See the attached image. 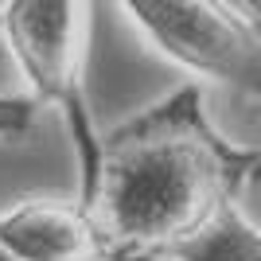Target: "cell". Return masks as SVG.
<instances>
[{
    "instance_id": "cell-3",
    "label": "cell",
    "mask_w": 261,
    "mask_h": 261,
    "mask_svg": "<svg viewBox=\"0 0 261 261\" xmlns=\"http://www.w3.org/2000/svg\"><path fill=\"white\" fill-rule=\"evenodd\" d=\"M187 74L261 101V16L242 0H117Z\"/></svg>"
},
{
    "instance_id": "cell-9",
    "label": "cell",
    "mask_w": 261,
    "mask_h": 261,
    "mask_svg": "<svg viewBox=\"0 0 261 261\" xmlns=\"http://www.w3.org/2000/svg\"><path fill=\"white\" fill-rule=\"evenodd\" d=\"M0 261H12V257H4V253H0Z\"/></svg>"
},
{
    "instance_id": "cell-8",
    "label": "cell",
    "mask_w": 261,
    "mask_h": 261,
    "mask_svg": "<svg viewBox=\"0 0 261 261\" xmlns=\"http://www.w3.org/2000/svg\"><path fill=\"white\" fill-rule=\"evenodd\" d=\"M242 4H246V8H253V4H261V0H242Z\"/></svg>"
},
{
    "instance_id": "cell-5",
    "label": "cell",
    "mask_w": 261,
    "mask_h": 261,
    "mask_svg": "<svg viewBox=\"0 0 261 261\" xmlns=\"http://www.w3.org/2000/svg\"><path fill=\"white\" fill-rule=\"evenodd\" d=\"M168 261H261V226L234 199Z\"/></svg>"
},
{
    "instance_id": "cell-7",
    "label": "cell",
    "mask_w": 261,
    "mask_h": 261,
    "mask_svg": "<svg viewBox=\"0 0 261 261\" xmlns=\"http://www.w3.org/2000/svg\"><path fill=\"white\" fill-rule=\"evenodd\" d=\"M250 12H253V16H261V4H253ZM257 179H261V152H257Z\"/></svg>"
},
{
    "instance_id": "cell-6",
    "label": "cell",
    "mask_w": 261,
    "mask_h": 261,
    "mask_svg": "<svg viewBox=\"0 0 261 261\" xmlns=\"http://www.w3.org/2000/svg\"><path fill=\"white\" fill-rule=\"evenodd\" d=\"M39 101L32 94H0V141H20L35 125Z\"/></svg>"
},
{
    "instance_id": "cell-1",
    "label": "cell",
    "mask_w": 261,
    "mask_h": 261,
    "mask_svg": "<svg viewBox=\"0 0 261 261\" xmlns=\"http://www.w3.org/2000/svg\"><path fill=\"white\" fill-rule=\"evenodd\" d=\"M257 184V152L211 129L199 82L101 137L78 203L101 238V261H168L218 211Z\"/></svg>"
},
{
    "instance_id": "cell-4",
    "label": "cell",
    "mask_w": 261,
    "mask_h": 261,
    "mask_svg": "<svg viewBox=\"0 0 261 261\" xmlns=\"http://www.w3.org/2000/svg\"><path fill=\"white\" fill-rule=\"evenodd\" d=\"M0 253L12 261H101V238L82 203L32 199L0 215Z\"/></svg>"
},
{
    "instance_id": "cell-2",
    "label": "cell",
    "mask_w": 261,
    "mask_h": 261,
    "mask_svg": "<svg viewBox=\"0 0 261 261\" xmlns=\"http://www.w3.org/2000/svg\"><path fill=\"white\" fill-rule=\"evenodd\" d=\"M0 35L20 78L28 82V94L39 106H51L66 117V129L78 148L82 184H86L101 148V133L94 129L82 94L90 0H4Z\"/></svg>"
}]
</instances>
